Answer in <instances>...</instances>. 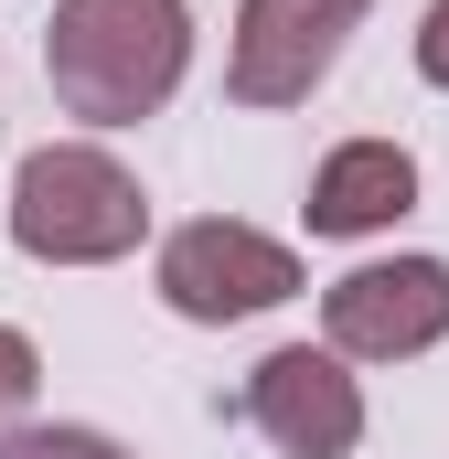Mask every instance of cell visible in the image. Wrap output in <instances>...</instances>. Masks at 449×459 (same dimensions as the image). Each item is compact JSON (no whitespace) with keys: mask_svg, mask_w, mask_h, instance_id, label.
I'll use <instances>...</instances> for the list:
<instances>
[{"mask_svg":"<svg viewBox=\"0 0 449 459\" xmlns=\"http://www.w3.org/2000/svg\"><path fill=\"white\" fill-rule=\"evenodd\" d=\"M418 75L449 86V0H428V22H418Z\"/></svg>","mask_w":449,"mask_h":459,"instance_id":"obj_10","label":"cell"},{"mask_svg":"<svg viewBox=\"0 0 449 459\" xmlns=\"http://www.w3.org/2000/svg\"><path fill=\"white\" fill-rule=\"evenodd\" d=\"M374 0H235V54H224V97L235 108H300L342 65V43L364 32Z\"/></svg>","mask_w":449,"mask_h":459,"instance_id":"obj_4","label":"cell"},{"mask_svg":"<svg viewBox=\"0 0 449 459\" xmlns=\"http://www.w3.org/2000/svg\"><path fill=\"white\" fill-rule=\"evenodd\" d=\"M418 204V160L396 150V139H342L332 160L311 171V235H385L396 214Z\"/></svg>","mask_w":449,"mask_h":459,"instance_id":"obj_7","label":"cell"},{"mask_svg":"<svg viewBox=\"0 0 449 459\" xmlns=\"http://www.w3.org/2000/svg\"><path fill=\"white\" fill-rule=\"evenodd\" d=\"M43 395V352H32V332H11L0 321V438L22 428V406Z\"/></svg>","mask_w":449,"mask_h":459,"instance_id":"obj_9","label":"cell"},{"mask_svg":"<svg viewBox=\"0 0 449 459\" xmlns=\"http://www.w3.org/2000/svg\"><path fill=\"white\" fill-rule=\"evenodd\" d=\"M0 459H128V449H118L108 428H11Z\"/></svg>","mask_w":449,"mask_h":459,"instance_id":"obj_8","label":"cell"},{"mask_svg":"<svg viewBox=\"0 0 449 459\" xmlns=\"http://www.w3.org/2000/svg\"><path fill=\"white\" fill-rule=\"evenodd\" d=\"M150 289H161V310H182V321H257V310L300 299V256H289L278 235L235 225V214H204V225L161 235Z\"/></svg>","mask_w":449,"mask_h":459,"instance_id":"obj_3","label":"cell"},{"mask_svg":"<svg viewBox=\"0 0 449 459\" xmlns=\"http://www.w3.org/2000/svg\"><path fill=\"white\" fill-rule=\"evenodd\" d=\"M150 235V193L128 182V160H108L97 139H43L11 171V246L32 267H108Z\"/></svg>","mask_w":449,"mask_h":459,"instance_id":"obj_2","label":"cell"},{"mask_svg":"<svg viewBox=\"0 0 449 459\" xmlns=\"http://www.w3.org/2000/svg\"><path fill=\"white\" fill-rule=\"evenodd\" d=\"M321 332L342 363H418L449 342V256H374L321 289Z\"/></svg>","mask_w":449,"mask_h":459,"instance_id":"obj_5","label":"cell"},{"mask_svg":"<svg viewBox=\"0 0 449 459\" xmlns=\"http://www.w3.org/2000/svg\"><path fill=\"white\" fill-rule=\"evenodd\" d=\"M246 428L278 459H353L364 449V385L342 374V352L278 342L257 374H246Z\"/></svg>","mask_w":449,"mask_h":459,"instance_id":"obj_6","label":"cell"},{"mask_svg":"<svg viewBox=\"0 0 449 459\" xmlns=\"http://www.w3.org/2000/svg\"><path fill=\"white\" fill-rule=\"evenodd\" d=\"M182 65H193L182 0H54V22H43V75H54L65 117H86V128L161 117Z\"/></svg>","mask_w":449,"mask_h":459,"instance_id":"obj_1","label":"cell"}]
</instances>
